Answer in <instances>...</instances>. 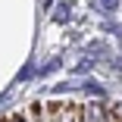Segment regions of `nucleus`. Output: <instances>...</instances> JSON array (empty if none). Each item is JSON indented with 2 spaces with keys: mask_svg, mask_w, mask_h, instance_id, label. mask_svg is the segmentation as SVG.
Returning <instances> with one entry per match:
<instances>
[{
  "mask_svg": "<svg viewBox=\"0 0 122 122\" xmlns=\"http://www.w3.org/2000/svg\"><path fill=\"white\" fill-rule=\"evenodd\" d=\"M0 122H122V113L97 103H31Z\"/></svg>",
  "mask_w": 122,
  "mask_h": 122,
  "instance_id": "1",
  "label": "nucleus"
}]
</instances>
